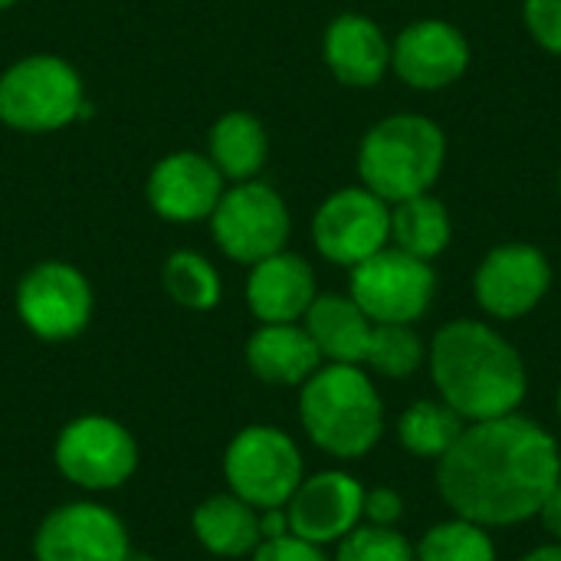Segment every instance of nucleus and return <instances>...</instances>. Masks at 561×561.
<instances>
[{
  "mask_svg": "<svg viewBox=\"0 0 561 561\" xmlns=\"http://www.w3.org/2000/svg\"><path fill=\"white\" fill-rule=\"evenodd\" d=\"M561 480L559 440L533 417L473 421L437 460V490L454 516L510 529L539 516Z\"/></svg>",
  "mask_w": 561,
  "mask_h": 561,
  "instance_id": "nucleus-1",
  "label": "nucleus"
},
{
  "mask_svg": "<svg viewBox=\"0 0 561 561\" xmlns=\"http://www.w3.org/2000/svg\"><path fill=\"white\" fill-rule=\"evenodd\" d=\"M128 561H154V559H148V556H138V552H131V556H128Z\"/></svg>",
  "mask_w": 561,
  "mask_h": 561,
  "instance_id": "nucleus-34",
  "label": "nucleus"
},
{
  "mask_svg": "<svg viewBox=\"0 0 561 561\" xmlns=\"http://www.w3.org/2000/svg\"><path fill=\"white\" fill-rule=\"evenodd\" d=\"M224 197V174L207 154L174 151L148 178V204L171 224L207 220Z\"/></svg>",
  "mask_w": 561,
  "mask_h": 561,
  "instance_id": "nucleus-16",
  "label": "nucleus"
},
{
  "mask_svg": "<svg viewBox=\"0 0 561 561\" xmlns=\"http://www.w3.org/2000/svg\"><path fill=\"white\" fill-rule=\"evenodd\" d=\"M194 539L201 542L204 552L217 559H243L253 556L256 546L263 542L260 536V510L243 503L233 493H217L207 496L194 516H191Z\"/></svg>",
  "mask_w": 561,
  "mask_h": 561,
  "instance_id": "nucleus-21",
  "label": "nucleus"
},
{
  "mask_svg": "<svg viewBox=\"0 0 561 561\" xmlns=\"http://www.w3.org/2000/svg\"><path fill=\"white\" fill-rule=\"evenodd\" d=\"M53 460L72 486L85 493H108L135 477L138 444L115 417L82 414L59 431Z\"/></svg>",
  "mask_w": 561,
  "mask_h": 561,
  "instance_id": "nucleus-8",
  "label": "nucleus"
},
{
  "mask_svg": "<svg viewBox=\"0 0 561 561\" xmlns=\"http://www.w3.org/2000/svg\"><path fill=\"white\" fill-rule=\"evenodd\" d=\"M247 365L263 385L302 388L319 368L322 355L299 322H260L247 342Z\"/></svg>",
  "mask_w": 561,
  "mask_h": 561,
  "instance_id": "nucleus-19",
  "label": "nucleus"
},
{
  "mask_svg": "<svg viewBox=\"0 0 561 561\" xmlns=\"http://www.w3.org/2000/svg\"><path fill=\"white\" fill-rule=\"evenodd\" d=\"M335 546L332 561H414V546L394 526L362 523Z\"/></svg>",
  "mask_w": 561,
  "mask_h": 561,
  "instance_id": "nucleus-28",
  "label": "nucleus"
},
{
  "mask_svg": "<svg viewBox=\"0 0 561 561\" xmlns=\"http://www.w3.org/2000/svg\"><path fill=\"white\" fill-rule=\"evenodd\" d=\"M131 539L118 513L76 500L49 510L33 539L36 561H128Z\"/></svg>",
  "mask_w": 561,
  "mask_h": 561,
  "instance_id": "nucleus-12",
  "label": "nucleus"
},
{
  "mask_svg": "<svg viewBox=\"0 0 561 561\" xmlns=\"http://www.w3.org/2000/svg\"><path fill=\"white\" fill-rule=\"evenodd\" d=\"M365 486L358 477L345 470H322L316 477H302L299 490L286 503L289 533L312 546H335L355 526L365 523Z\"/></svg>",
  "mask_w": 561,
  "mask_h": 561,
  "instance_id": "nucleus-14",
  "label": "nucleus"
},
{
  "mask_svg": "<svg viewBox=\"0 0 561 561\" xmlns=\"http://www.w3.org/2000/svg\"><path fill=\"white\" fill-rule=\"evenodd\" d=\"M539 519H542V529L552 536V542L561 546V480L556 483V490L546 496V503L539 510Z\"/></svg>",
  "mask_w": 561,
  "mask_h": 561,
  "instance_id": "nucleus-32",
  "label": "nucleus"
},
{
  "mask_svg": "<svg viewBox=\"0 0 561 561\" xmlns=\"http://www.w3.org/2000/svg\"><path fill=\"white\" fill-rule=\"evenodd\" d=\"M427 368L440 401L467 424L516 414L529 391L516 345L480 319H457L437 329Z\"/></svg>",
  "mask_w": 561,
  "mask_h": 561,
  "instance_id": "nucleus-2",
  "label": "nucleus"
},
{
  "mask_svg": "<svg viewBox=\"0 0 561 561\" xmlns=\"http://www.w3.org/2000/svg\"><path fill=\"white\" fill-rule=\"evenodd\" d=\"M414 561H496V542L490 539V529L454 516L421 536Z\"/></svg>",
  "mask_w": 561,
  "mask_h": 561,
  "instance_id": "nucleus-25",
  "label": "nucleus"
},
{
  "mask_svg": "<svg viewBox=\"0 0 561 561\" xmlns=\"http://www.w3.org/2000/svg\"><path fill=\"white\" fill-rule=\"evenodd\" d=\"M391 69L411 89L437 92L470 69V43L447 20H417L391 43Z\"/></svg>",
  "mask_w": 561,
  "mask_h": 561,
  "instance_id": "nucleus-15",
  "label": "nucleus"
},
{
  "mask_svg": "<svg viewBox=\"0 0 561 561\" xmlns=\"http://www.w3.org/2000/svg\"><path fill=\"white\" fill-rule=\"evenodd\" d=\"M325 62L332 76L345 85L368 89L391 69V43L385 30L362 13H342L325 30Z\"/></svg>",
  "mask_w": 561,
  "mask_h": 561,
  "instance_id": "nucleus-18",
  "label": "nucleus"
},
{
  "mask_svg": "<svg viewBox=\"0 0 561 561\" xmlns=\"http://www.w3.org/2000/svg\"><path fill=\"white\" fill-rule=\"evenodd\" d=\"M549 286H552L549 256L533 243L493 247L473 273L477 306L500 322L529 316L546 299Z\"/></svg>",
  "mask_w": 561,
  "mask_h": 561,
  "instance_id": "nucleus-13",
  "label": "nucleus"
},
{
  "mask_svg": "<svg viewBox=\"0 0 561 561\" xmlns=\"http://www.w3.org/2000/svg\"><path fill=\"white\" fill-rule=\"evenodd\" d=\"M82 79L59 56H26L0 76V122L16 131H56L82 115Z\"/></svg>",
  "mask_w": 561,
  "mask_h": 561,
  "instance_id": "nucleus-5",
  "label": "nucleus"
},
{
  "mask_svg": "<svg viewBox=\"0 0 561 561\" xmlns=\"http://www.w3.org/2000/svg\"><path fill=\"white\" fill-rule=\"evenodd\" d=\"M16 316L36 339L69 342L92 319V286L69 263H36L16 286Z\"/></svg>",
  "mask_w": 561,
  "mask_h": 561,
  "instance_id": "nucleus-10",
  "label": "nucleus"
},
{
  "mask_svg": "<svg viewBox=\"0 0 561 561\" xmlns=\"http://www.w3.org/2000/svg\"><path fill=\"white\" fill-rule=\"evenodd\" d=\"M316 250L339 266H358L391 243V204L362 187H342L312 217Z\"/></svg>",
  "mask_w": 561,
  "mask_h": 561,
  "instance_id": "nucleus-11",
  "label": "nucleus"
},
{
  "mask_svg": "<svg viewBox=\"0 0 561 561\" xmlns=\"http://www.w3.org/2000/svg\"><path fill=\"white\" fill-rule=\"evenodd\" d=\"M427 362V348L411 325H375L365 365L385 378H408Z\"/></svg>",
  "mask_w": 561,
  "mask_h": 561,
  "instance_id": "nucleus-27",
  "label": "nucleus"
},
{
  "mask_svg": "<svg viewBox=\"0 0 561 561\" xmlns=\"http://www.w3.org/2000/svg\"><path fill=\"white\" fill-rule=\"evenodd\" d=\"M559 191H561V174H559Z\"/></svg>",
  "mask_w": 561,
  "mask_h": 561,
  "instance_id": "nucleus-37",
  "label": "nucleus"
},
{
  "mask_svg": "<svg viewBox=\"0 0 561 561\" xmlns=\"http://www.w3.org/2000/svg\"><path fill=\"white\" fill-rule=\"evenodd\" d=\"M454 237V220L444 201L434 194H417L391 204V243L417 260H437Z\"/></svg>",
  "mask_w": 561,
  "mask_h": 561,
  "instance_id": "nucleus-23",
  "label": "nucleus"
},
{
  "mask_svg": "<svg viewBox=\"0 0 561 561\" xmlns=\"http://www.w3.org/2000/svg\"><path fill=\"white\" fill-rule=\"evenodd\" d=\"M365 523L371 526H394L404 516V496L394 486H375L365 490V506H362Z\"/></svg>",
  "mask_w": 561,
  "mask_h": 561,
  "instance_id": "nucleus-31",
  "label": "nucleus"
},
{
  "mask_svg": "<svg viewBox=\"0 0 561 561\" xmlns=\"http://www.w3.org/2000/svg\"><path fill=\"white\" fill-rule=\"evenodd\" d=\"M164 289L168 296L181 306V309H191V312H207L220 302V273L194 250H178L168 256L164 263Z\"/></svg>",
  "mask_w": 561,
  "mask_h": 561,
  "instance_id": "nucleus-26",
  "label": "nucleus"
},
{
  "mask_svg": "<svg viewBox=\"0 0 561 561\" xmlns=\"http://www.w3.org/2000/svg\"><path fill=\"white\" fill-rule=\"evenodd\" d=\"M253 561H332L322 546H312L299 536H279V539H263L253 552Z\"/></svg>",
  "mask_w": 561,
  "mask_h": 561,
  "instance_id": "nucleus-30",
  "label": "nucleus"
},
{
  "mask_svg": "<svg viewBox=\"0 0 561 561\" xmlns=\"http://www.w3.org/2000/svg\"><path fill=\"white\" fill-rule=\"evenodd\" d=\"M467 427V421L447 408L440 398H424L414 401L401 417H398V444L421 460H440L460 437V431Z\"/></svg>",
  "mask_w": 561,
  "mask_h": 561,
  "instance_id": "nucleus-24",
  "label": "nucleus"
},
{
  "mask_svg": "<svg viewBox=\"0 0 561 561\" xmlns=\"http://www.w3.org/2000/svg\"><path fill=\"white\" fill-rule=\"evenodd\" d=\"M529 36L552 56H561V0H523Z\"/></svg>",
  "mask_w": 561,
  "mask_h": 561,
  "instance_id": "nucleus-29",
  "label": "nucleus"
},
{
  "mask_svg": "<svg viewBox=\"0 0 561 561\" xmlns=\"http://www.w3.org/2000/svg\"><path fill=\"white\" fill-rule=\"evenodd\" d=\"M519 561H561V546L559 542H549V546H539L533 552H526Z\"/></svg>",
  "mask_w": 561,
  "mask_h": 561,
  "instance_id": "nucleus-33",
  "label": "nucleus"
},
{
  "mask_svg": "<svg viewBox=\"0 0 561 561\" xmlns=\"http://www.w3.org/2000/svg\"><path fill=\"white\" fill-rule=\"evenodd\" d=\"M309 339L316 342L322 362L332 365H365L375 322L358 309L352 296H316L302 316Z\"/></svg>",
  "mask_w": 561,
  "mask_h": 561,
  "instance_id": "nucleus-20",
  "label": "nucleus"
},
{
  "mask_svg": "<svg viewBox=\"0 0 561 561\" xmlns=\"http://www.w3.org/2000/svg\"><path fill=\"white\" fill-rule=\"evenodd\" d=\"M306 477L296 440L273 424H250L233 434L224 454V480L253 510H283Z\"/></svg>",
  "mask_w": 561,
  "mask_h": 561,
  "instance_id": "nucleus-6",
  "label": "nucleus"
},
{
  "mask_svg": "<svg viewBox=\"0 0 561 561\" xmlns=\"http://www.w3.org/2000/svg\"><path fill=\"white\" fill-rule=\"evenodd\" d=\"M16 0H0V10H7V7H13Z\"/></svg>",
  "mask_w": 561,
  "mask_h": 561,
  "instance_id": "nucleus-35",
  "label": "nucleus"
},
{
  "mask_svg": "<svg viewBox=\"0 0 561 561\" xmlns=\"http://www.w3.org/2000/svg\"><path fill=\"white\" fill-rule=\"evenodd\" d=\"M556 408H559V417H561V385H559V398H556Z\"/></svg>",
  "mask_w": 561,
  "mask_h": 561,
  "instance_id": "nucleus-36",
  "label": "nucleus"
},
{
  "mask_svg": "<svg viewBox=\"0 0 561 561\" xmlns=\"http://www.w3.org/2000/svg\"><path fill=\"white\" fill-rule=\"evenodd\" d=\"M217 247L237 263H260L279 253L289 240V210L286 201L263 181H240L224 191L220 204L210 214Z\"/></svg>",
  "mask_w": 561,
  "mask_h": 561,
  "instance_id": "nucleus-9",
  "label": "nucleus"
},
{
  "mask_svg": "<svg viewBox=\"0 0 561 561\" xmlns=\"http://www.w3.org/2000/svg\"><path fill=\"white\" fill-rule=\"evenodd\" d=\"M437 293V276L427 260L398 247H385L352 266L348 296L375 325H414L424 319Z\"/></svg>",
  "mask_w": 561,
  "mask_h": 561,
  "instance_id": "nucleus-7",
  "label": "nucleus"
},
{
  "mask_svg": "<svg viewBox=\"0 0 561 561\" xmlns=\"http://www.w3.org/2000/svg\"><path fill=\"white\" fill-rule=\"evenodd\" d=\"M306 437L335 460L371 454L385 434V401L362 365H322L299 391Z\"/></svg>",
  "mask_w": 561,
  "mask_h": 561,
  "instance_id": "nucleus-3",
  "label": "nucleus"
},
{
  "mask_svg": "<svg viewBox=\"0 0 561 561\" xmlns=\"http://www.w3.org/2000/svg\"><path fill=\"white\" fill-rule=\"evenodd\" d=\"M316 296V273L299 253L279 250L250 266L247 306L260 322H299Z\"/></svg>",
  "mask_w": 561,
  "mask_h": 561,
  "instance_id": "nucleus-17",
  "label": "nucleus"
},
{
  "mask_svg": "<svg viewBox=\"0 0 561 561\" xmlns=\"http://www.w3.org/2000/svg\"><path fill=\"white\" fill-rule=\"evenodd\" d=\"M447 161V138L427 115H388L358 148L362 184L385 204L431 194Z\"/></svg>",
  "mask_w": 561,
  "mask_h": 561,
  "instance_id": "nucleus-4",
  "label": "nucleus"
},
{
  "mask_svg": "<svg viewBox=\"0 0 561 561\" xmlns=\"http://www.w3.org/2000/svg\"><path fill=\"white\" fill-rule=\"evenodd\" d=\"M214 168L230 181H253V174L266 164L270 138L256 115L250 112H227L207 138Z\"/></svg>",
  "mask_w": 561,
  "mask_h": 561,
  "instance_id": "nucleus-22",
  "label": "nucleus"
}]
</instances>
